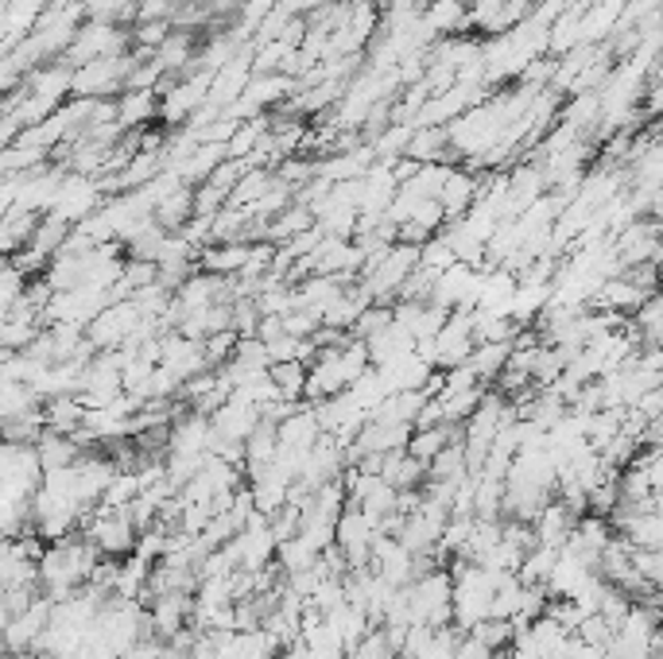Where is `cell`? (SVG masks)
Segmentation results:
<instances>
[{
    "label": "cell",
    "mask_w": 663,
    "mask_h": 659,
    "mask_svg": "<svg viewBox=\"0 0 663 659\" xmlns=\"http://www.w3.org/2000/svg\"><path fill=\"white\" fill-rule=\"evenodd\" d=\"M376 536V523L361 513L358 505H346L334 520V548L346 555V566L349 570H361L369 566V543Z\"/></svg>",
    "instance_id": "cell-1"
},
{
    "label": "cell",
    "mask_w": 663,
    "mask_h": 659,
    "mask_svg": "<svg viewBox=\"0 0 663 659\" xmlns=\"http://www.w3.org/2000/svg\"><path fill=\"white\" fill-rule=\"evenodd\" d=\"M90 548L105 558H125L137 548V523L128 520V508H102L90 523Z\"/></svg>",
    "instance_id": "cell-2"
},
{
    "label": "cell",
    "mask_w": 663,
    "mask_h": 659,
    "mask_svg": "<svg viewBox=\"0 0 663 659\" xmlns=\"http://www.w3.org/2000/svg\"><path fill=\"white\" fill-rule=\"evenodd\" d=\"M144 613H148V625H152V636L171 640V636H179L183 628L190 625L195 598H190V593H155Z\"/></svg>",
    "instance_id": "cell-3"
},
{
    "label": "cell",
    "mask_w": 663,
    "mask_h": 659,
    "mask_svg": "<svg viewBox=\"0 0 663 659\" xmlns=\"http://www.w3.org/2000/svg\"><path fill=\"white\" fill-rule=\"evenodd\" d=\"M260 427V408L256 403H245L237 400V396H230V400L221 403L218 411L210 415V431L221 438H233V443H245L253 431Z\"/></svg>",
    "instance_id": "cell-4"
},
{
    "label": "cell",
    "mask_w": 663,
    "mask_h": 659,
    "mask_svg": "<svg viewBox=\"0 0 663 659\" xmlns=\"http://www.w3.org/2000/svg\"><path fill=\"white\" fill-rule=\"evenodd\" d=\"M574 523H579V516L570 513V508H562L559 501H547L544 508H539V516L532 520V531H536V543L539 548H551V551H562L570 540V531H574Z\"/></svg>",
    "instance_id": "cell-5"
},
{
    "label": "cell",
    "mask_w": 663,
    "mask_h": 659,
    "mask_svg": "<svg viewBox=\"0 0 663 659\" xmlns=\"http://www.w3.org/2000/svg\"><path fill=\"white\" fill-rule=\"evenodd\" d=\"M318 435H323V427H318L311 403H299L288 420L276 423V446H283V450H311Z\"/></svg>",
    "instance_id": "cell-6"
},
{
    "label": "cell",
    "mask_w": 663,
    "mask_h": 659,
    "mask_svg": "<svg viewBox=\"0 0 663 659\" xmlns=\"http://www.w3.org/2000/svg\"><path fill=\"white\" fill-rule=\"evenodd\" d=\"M590 574H594V566L586 558H579L574 551H559V558H555L551 574H547L544 582L547 598H574V590L586 582Z\"/></svg>",
    "instance_id": "cell-7"
},
{
    "label": "cell",
    "mask_w": 663,
    "mask_h": 659,
    "mask_svg": "<svg viewBox=\"0 0 663 659\" xmlns=\"http://www.w3.org/2000/svg\"><path fill=\"white\" fill-rule=\"evenodd\" d=\"M206 443H210V420L190 411L183 420H171L167 450L163 455H206Z\"/></svg>",
    "instance_id": "cell-8"
},
{
    "label": "cell",
    "mask_w": 663,
    "mask_h": 659,
    "mask_svg": "<svg viewBox=\"0 0 663 659\" xmlns=\"http://www.w3.org/2000/svg\"><path fill=\"white\" fill-rule=\"evenodd\" d=\"M381 481H388L396 493H408V489H423L427 466L419 458H411L408 450H392L381 458Z\"/></svg>",
    "instance_id": "cell-9"
},
{
    "label": "cell",
    "mask_w": 663,
    "mask_h": 659,
    "mask_svg": "<svg viewBox=\"0 0 663 659\" xmlns=\"http://www.w3.org/2000/svg\"><path fill=\"white\" fill-rule=\"evenodd\" d=\"M248 257H253V245H248V240H225V245H210V249L198 257V264L210 275H237L241 268L248 264Z\"/></svg>",
    "instance_id": "cell-10"
},
{
    "label": "cell",
    "mask_w": 663,
    "mask_h": 659,
    "mask_svg": "<svg viewBox=\"0 0 663 659\" xmlns=\"http://www.w3.org/2000/svg\"><path fill=\"white\" fill-rule=\"evenodd\" d=\"M268 380L276 385L280 400H303L306 361H276V365H268Z\"/></svg>",
    "instance_id": "cell-11"
},
{
    "label": "cell",
    "mask_w": 663,
    "mask_h": 659,
    "mask_svg": "<svg viewBox=\"0 0 663 659\" xmlns=\"http://www.w3.org/2000/svg\"><path fill=\"white\" fill-rule=\"evenodd\" d=\"M466 473V450H462V438H454L451 446H442L439 455L427 462V481H462Z\"/></svg>",
    "instance_id": "cell-12"
},
{
    "label": "cell",
    "mask_w": 663,
    "mask_h": 659,
    "mask_svg": "<svg viewBox=\"0 0 663 659\" xmlns=\"http://www.w3.org/2000/svg\"><path fill=\"white\" fill-rule=\"evenodd\" d=\"M555 558H559V551H551V548H532V551H524V558H520V570H516V578L524 586H544L547 582V574H551V566H555Z\"/></svg>",
    "instance_id": "cell-13"
},
{
    "label": "cell",
    "mask_w": 663,
    "mask_h": 659,
    "mask_svg": "<svg viewBox=\"0 0 663 659\" xmlns=\"http://www.w3.org/2000/svg\"><path fill=\"white\" fill-rule=\"evenodd\" d=\"M469 636H477V640H481L489 651H509L512 621H501V616H485V621H477V625L469 628Z\"/></svg>",
    "instance_id": "cell-14"
},
{
    "label": "cell",
    "mask_w": 663,
    "mask_h": 659,
    "mask_svg": "<svg viewBox=\"0 0 663 659\" xmlns=\"http://www.w3.org/2000/svg\"><path fill=\"white\" fill-rule=\"evenodd\" d=\"M629 563L644 582H652V586L663 582V551L660 548H629Z\"/></svg>",
    "instance_id": "cell-15"
},
{
    "label": "cell",
    "mask_w": 663,
    "mask_h": 659,
    "mask_svg": "<svg viewBox=\"0 0 663 659\" xmlns=\"http://www.w3.org/2000/svg\"><path fill=\"white\" fill-rule=\"evenodd\" d=\"M346 659H396V651L388 648V640H384L381 625H373L365 636H361L353 648L346 651Z\"/></svg>",
    "instance_id": "cell-16"
},
{
    "label": "cell",
    "mask_w": 663,
    "mask_h": 659,
    "mask_svg": "<svg viewBox=\"0 0 663 659\" xmlns=\"http://www.w3.org/2000/svg\"><path fill=\"white\" fill-rule=\"evenodd\" d=\"M574 633H579V640L594 644V648H605V644L613 640V625L605 621V616H597V613H590L586 621H582V625L574 628Z\"/></svg>",
    "instance_id": "cell-17"
},
{
    "label": "cell",
    "mask_w": 663,
    "mask_h": 659,
    "mask_svg": "<svg viewBox=\"0 0 663 659\" xmlns=\"http://www.w3.org/2000/svg\"><path fill=\"white\" fill-rule=\"evenodd\" d=\"M493 656L497 651H489L477 636H469V633H462L458 644H454V659H493Z\"/></svg>",
    "instance_id": "cell-18"
},
{
    "label": "cell",
    "mask_w": 663,
    "mask_h": 659,
    "mask_svg": "<svg viewBox=\"0 0 663 659\" xmlns=\"http://www.w3.org/2000/svg\"><path fill=\"white\" fill-rule=\"evenodd\" d=\"M152 109H155V94L152 90H140L137 97H128L125 102V120H144Z\"/></svg>",
    "instance_id": "cell-19"
},
{
    "label": "cell",
    "mask_w": 663,
    "mask_h": 659,
    "mask_svg": "<svg viewBox=\"0 0 663 659\" xmlns=\"http://www.w3.org/2000/svg\"><path fill=\"white\" fill-rule=\"evenodd\" d=\"M160 659H190V651H183V648H175V644H163V651H160Z\"/></svg>",
    "instance_id": "cell-20"
},
{
    "label": "cell",
    "mask_w": 663,
    "mask_h": 659,
    "mask_svg": "<svg viewBox=\"0 0 663 659\" xmlns=\"http://www.w3.org/2000/svg\"><path fill=\"white\" fill-rule=\"evenodd\" d=\"M648 659H660V651H652V656H648Z\"/></svg>",
    "instance_id": "cell-21"
}]
</instances>
